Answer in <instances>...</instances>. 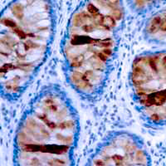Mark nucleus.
<instances>
[{
  "mask_svg": "<svg viewBox=\"0 0 166 166\" xmlns=\"http://www.w3.org/2000/svg\"><path fill=\"white\" fill-rule=\"evenodd\" d=\"M142 33L149 44L166 47V8L154 12L147 18Z\"/></svg>",
  "mask_w": 166,
  "mask_h": 166,
  "instance_id": "nucleus-6",
  "label": "nucleus"
},
{
  "mask_svg": "<svg viewBox=\"0 0 166 166\" xmlns=\"http://www.w3.org/2000/svg\"><path fill=\"white\" fill-rule=\"evenodd\" d=\"M87 165H150L151 159L143 140L129 131L105 136L86 162Z\"/></svg>",
  "mask_w": 166,
  "mask_h": 166,
  "instance_id": "nucleus-5",
  "label": "nucleus"
},
{
  "mask_svg": "<svg viewBox=\"0 0 166 166\" xmlns=\"http://www.w3.org/2000/svg\"><path fill=\"white\" fill-rule=\"evenodd\" d=\"M160 2L161 0H126V4L132 14L144 16L152 14Z\"/></svg>",
  "mask_w": 166,
  "mask_h": 166,
  "instance_id": "nucleus-7",
  "label": "nucleus"
},
{
  "mask_svg": "<svg viewBox=\"0 0 166 166\" xmlns=\"http://www.w3.org/2000/svg\"><path fill=\"white\" fill-rule=\"evenodd\" d=\"M136 111L147 126H166V49L136 56L129 75Z\"/></svg>",
  "mask_w": 166,
  "mask_h": 166,
  "instance_id": "nucleus-4",
  "label": "nucleus"
},
{
  "mask_svg": "<svg viewBox=\"0 0 166 166\" xmlns=\"http://www.w3.org/2000/svg\"><path fill=\"white\" fill-rule=\"evenodd\" d=\"M124 25L122 0H83L70 17L61 43L64 73L85 100L104 91Z\"/></svg>",
  "mask_w": 166,
  "mask_h": 166,
  "instance_id": "nucleus-1",
  "label": "nucleus"
},
{
  "mask_svg": "<svg viewBox=\"0 0 166 166\" xmlns=\"http://www.w3.org/2000/svg\"><path fill=\"white\" fill-rule=\"evenodd\" d=\"M80 123L77 110L61 86L50 84L34 97L17 128L14 164L23 166L74 164Z\"/></svg>",
  "mask_w": 166,
  "mask_h": 166,
  "instance_id": "nucleus-3",
  "label": "nucleus"
},
{
  "mask_svg": "<svg viewBox=\"0 0 166 166\" xmlns=\"http://www.w3.org/2000/svg\"><path fill=\"white\" fill-rule=\"evenodd\" d=\"M56 30L52 0H13L0 19V88L15 101L47 58Z\"/></svg>",
  "mask_w": 166,
  "mask_h": 166,
  "instance_id": "nucleus-2",
  "label": "nucleus"
}]
</instances>
